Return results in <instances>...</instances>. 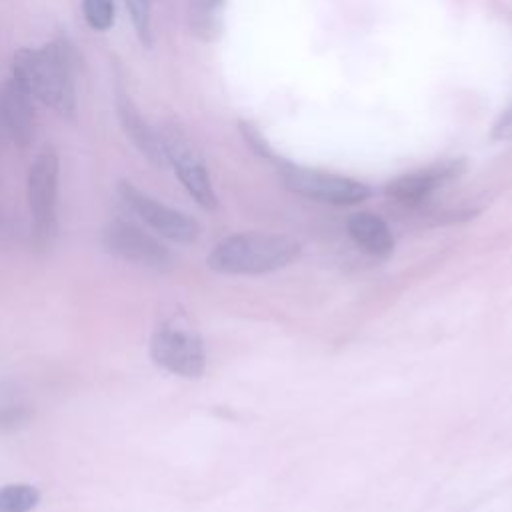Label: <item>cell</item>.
<instances>
[{"label": "cell", "mask_w": 512, "mask_h": 512, "mask_svg": "<svg viewBox=\"0 0 512 512\" xmlns=\"http://www.w3.org/2000/svg\"><path fill=\"white\" fill-rule=\"evenodd\" d=\"M12 78H16L30 96H36L60 116H74V68L72 52L66 44L50 42L34 50H18L12 60Z\"/></svg>", "instance_id": "6da1fadb"}, {"label": "cell", "mask_w": 512, "mask_h": 512, "mask_svg": "<svg viewBox=\"0 0 512 512\" xmlns=\"http://www.w3.org/2000/svg\"><path fill=\"white\" fill-rule=\"evenodd\" d=\"M300 254V242L286 234L240 232L222 238L208 254L210 270L230 276H254L280 270Z\"/></svg>", "instance_id": "7a4b0ae2"}, {"label": "cell", "mask_w": 512, "mask_h": 512, "mask_svg": "<svg viewBox=\"0 0 512 512\" xmlns=\"http://www.w3.org/2000/svg\"><path fill=\"white\" fill-rule=\"evenodd\" d=\"M26 196L32 216V234L38 246H48L56 234V198H58V156L46 146L36 154L28 168Z\"/></svg>", "instance_id": "3957f363"}, {"label": "cell", "mask_w": 512, "mask_h": 512, "mask_svg": "<svg viewBox=\"0 0 512 512\" xmlns=\"http://www.w3.org/2000/svg\"><path fill=\"white\" fill-rule=\"evenodd\" d=\"M150 356L154 364L176 376L200 378L206 370L204 342L190 328L162 324L152 334Z\"/></svg>", "instance_id": "277c9868"}, {"label": "cell", "mask_w": 512, "mask_h": 512, "mask_svg": "<svg viewBox=\"0 0 512 512\" xmlns=\"http://www.w3.org/2000/svg\"><path fill=\"white\" fill-rule=\"evenodd\" d=\"M100 244L108 254L138 266L166 270L172 264L170 250L158 238L122 218L112 220L102 228Z\"/></svg>", "instance_id": "5b68a950"}, {"label": "cell", "mask_w": 512, "mask_h": 512, "mask_svg": "<svg viewBox=\"0 0 512 512\" xmlns=\"http://www.w3.org/2000/svg\"><path fill=\"white\" fill-rule=\"evenodd\" d=\"M160 138L166 152V160L174 168L182 186L196 200V204H200L206 210H214L218 206V198L212 188L208 170L194 144L176 126L164 128L160 132Z\"/></svg>", "instance_id": "8992f818"}, {"label": "cell", "mask_w": 512, "mask_h": 512, "mask_svg": "<svg viewBox=\"0 0 512 512\" xmlns=\"http://www.w3.org/2000/svg\"><path fill=\"white\" fill-rule=\"evenodd\" d=\"M118 194L122 202L160 236L180 244H188L196 240L198 224L188 214L152 198L150 194L142 192L128 180L118 182Z\"/></svg>", "instance_id": "52a82bcc"}, {"label": "cell", "mask_w": 512, "mask_h": 512, "mask_svg": "<svg viewBox=\"0 0 512 512\" xmlns=\"http://www.w3.org/2000/svg\"><path fill=\"white\" fill-rule=\"evenodd\" d=\"M282 180L294 194L306 196L310 200L326 204H358L370 196V188L364 182L344 178L338 174H328L320 170L286 166L282 168Z\"/></svg>", "instance_id": "ba28073f"}, {"label": "cell", "mask_w": 512, "mask_h": 512, "mask_svg": "<svg viewBox=\"0 0 512 512\" xmlns=\"http://www.w3.org/2000/svg\"><path fill=\"white\" fill-rule=\"evenodd\" d=\"M114 104H116V114H118L124 134L132 140V144L140 150V154L146 156V160L158 168L168 166L160 134L154 132L150 128V124L142 118V114L138 112L130 94L120 84H116Z\"/></svg>", "instance_id": "9c48e42d"}, {"label": "cell", "mask_w": 512, "mask_h": 512, "mask_svg": "<svg viewBox=\"0 0 512 512\" xmlns=\"http://www.w3.org/2000/svg\"><path fill=\"white\" fill-rule=\"evenodd\" d=\"M0 122L12 142L28 146L34 138V108L30 94L16 78H8L0 86Z\"/></svg>", "instance_id": "30bf717a"}, {"label": "cell", "mask_w": 512, "mask_h": 512, "mask_svg": "<svg viewBox=\"0 0 512 512\" xmlns=\"http://www.w3.org/2000/svg\"><path fill=\"white\" fill-rule=\"evenodd\" d=\"M464 170L462 160H448L442 164H434L426 170L410 172L404 176H398L390 180L384 188V192L402 204H418L422 202L434 188L440 184L456 178Z\"/></svg>", "instance_id": "8fae6325"}, {"label": "cell", "mask_w": 512, "mask_h": 512, "mask_svg": "<svg viewBox=\"0 0 512 512\" xmlns=\"http://www.w3.org/2000/svg\"><path fill=\"white\" fill-rule=\"evenodd\" d=\"M348 234L352 240L374 256H388L394 250V236L388 224L370 212H356L348 218Z\"/></svg>", "instance_id": "7c38bea8"}, {"label": "cell", "mask_w": 512, "mask_h": 512, "mask_svg": "<svg viewBox=\"0 0 512 512\" xmlns=\"http://www.w3.org/2000/svg\"><path fill=\"white\" fill-rule=\"evenodd\" d=\"M224 0H188V24L196 38L212 42L220 36Z\"/></svg>", "instance_id": "4fadbf2b"}, {"label": "cell", "mask_w": 512, "mask_h": 512, "mask_svg": "<svg viewBox=\"0 0 512 512\" xmlns=\"http://www.w3.org/2000/svg\"><path fill=\"white\" fill-rule=\"evenodd\" d=\"M40 502L36 486L14 482L0 486V512H32Z\"/></svg>", "instance_id": "5bb4252c"}, {"label": "cell", "mask_w": 512, "mask_h": 512, "mask_svg": "<svg viewBox=\"0 0 512 512\" xmlns=\"http://www.w3.org/2000/svg\"><path fill=\"white\" fill-rule=\"evenodd\" d=\"M82 12L92 30L104 32L114 24V0H82Z\"/></svg>", "instance_id": "9a60e30c"}, {"label": "cell", "mask_w": 512, "mask_h": 512, "mask_svg": "<svg viewBox=\"0 0 512 512\" xmlns=\"http://www.w3.org/2000/svg\"><path fill=\"white\" fill-rule=\"evenodd\" d=\"M132 24L136 28L138 38L142 40V44L150 46L152 42V28H150V0H124Z\"/></svg>", "instance_id": "2e32d148"}, {"label": "cell", "mask_w": 512, "mask_h": 512, "mask_svg": "<svg viewBox=\"0 0 512 512\" xmlns=\"http://www.w3.org/2000/svg\"><path fill=\"white\" fill-rule=\"evenodd\" d=\"M28 418H30V414L24 408H6L0 414V428L2 430H14V428L26 424Z\"/></svg>", "instance_id": "e0dca14e"}, {"label": "cell", "mask_w": 512, "mask_h": 512, "mask_svg": "<svg viewBox=\"0 0 512 512\" xmlns=\"http://www.w3.org/2000/svg\"><path fill=\"white\" fill-rule=\"evenodd\" d=\"M494 140H512V106L496 120L492 128Z\"/></svg>", "instance_id": "ac0fdd59"}]
</instances>
